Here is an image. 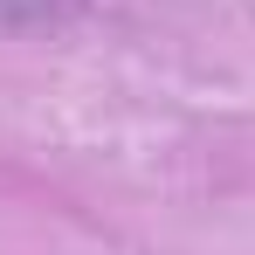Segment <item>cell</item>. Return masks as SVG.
Here are the masks:
<instances>
[{"instance_id":"obj_1","label":"cell","mask_w":255,"mask_h":255,"mask_svg":"<svg viewBox=\"0 0 255 255\" xmlns=\"http://www.w3.org/2000/svg\"><path fill=\"white\" fill-rule=\"evenodd\" d=\"M83 7L90 0H0V28H55Z\"/></svg>"}]
</instances>
